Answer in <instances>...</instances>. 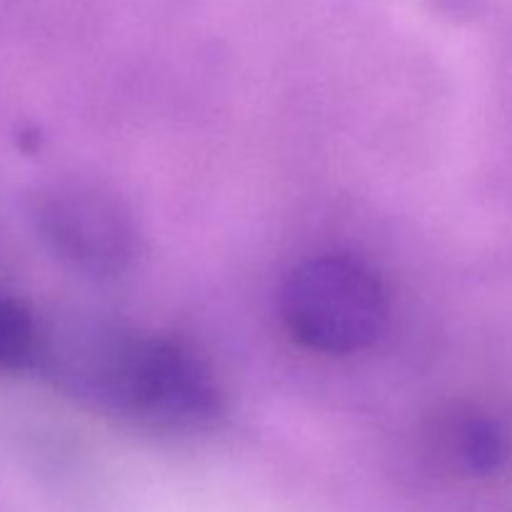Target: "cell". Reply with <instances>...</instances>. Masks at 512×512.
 I'll return each instance as SVG.
<instances>
[{
    "label": "cell",
    "instance_id": "obj_1",
    "mask_svg": "<svg viewBox=\"0 0 512 512\" xmlns=\"http://www.w3.org/2000/svg\"><path fill=\"white\" fill-rule=\"evenodd\" d=\"M285 325L305 348L350 355L370 348L388 323V295L378 275L348 255L300 263L280 290Z\"/></svg>",
    "mask_w": 512,
    "mask_h": 512
},
{
    "label": "cell",
    "instance_id": "obj_2",
    "mask_svg": "<svg viewBox=\"0 0 512 512\" xmlns=\"http://www.w3.org/2000/svg\"><path fill=\"white\" fill-rule=\"evenodd\" d=\"M148 340L103 315L73 313L40 325L35 365L70 398L133 420Z\"/></svg>",
    "mask_w": 512,
    "mask_h": 512
},
{
    "label": "cell",
    "instance_id": "obj_3",
    "mask_svg": "<svg viewBox=\"0 0 512 512\" xmlns=\"http://www.w3.org/2000/svg\"><path fill=\"white\" fill-rule=\"evenodd\" d=\"M30 220L45 248L90 278H118L138 255V225L128 205L103 185L60 180L30 198Z\"/></svg>",
    "mask_w": 512,
    "mask_h": 512
},
{
    "label": "cell",
    "instance_id": "obj_4",
    "mask_svg": "<svg viewBox=\"0 0 512 512\" xmlns=\"http://www.w3.org/2000/svg\"><path fill=\"white\" fill-rule=\"evenodd\" d=\"M440 440L445 453L470 473H493L508 458V438L488 415L465 413L445 420Z\"/></svg>",
    "mask_w": 512,
    "mask_h": 512
},
{
    "label": "cell",
    "instance_id": "obj_5",
    "mask_svg": "<svg viewBox=\"0 0 512 512\" xmlns=\"http://www.w3.org/2000/svg\"><path fill=\"white\" fill-rule=\"evenodd\" d=\"M40 345V323L23 303L0 298V370L35 365Z\"/></svg>",
    "mask_w": 512,
    "mask_h": 512
}]
</instances>
